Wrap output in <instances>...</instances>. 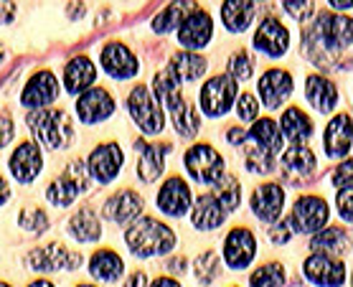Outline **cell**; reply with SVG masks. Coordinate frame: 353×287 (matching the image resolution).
<instances>
[{
    "label": "cell",
    "instance_id": "6da1fadb",
    "mask_svg": "<svg viewBox=\"0 0 353 287\" xmlns=\"http://www.w3.org/2000/svg\"><path fill=\"white\" fill-rule=\"evenodd\" d=\"M153 89H155V102L163 104L170 112V120L176 128L178 135L193 137L201 130V115L199 110L188 104L181 97V79L170 72L168 66L153 77Z\"/></svg>",
    "mask_w": 353,
    "mask_h": 287
},
{
    "label": "cell",
    "instance_id": "7a4b0ae2",
    "mask_svg": "<svg viewBox=\"0 0 353 287\" xmlns=\"http://www.w3.org/2000/svg\"><path fill=\"white\" fill-rule=\"evenodd\" d=\"M125 241L132 255L148 259V257L168 255L176 247V232L158 221L155 216H143L140 221L130 224V229L125 232Z\"/></svg>",
    "mask_w": 353,
    "mask_h": 287
},
{
    "label": "cell",
    "instance_id": "3957f363",
    "mask_svg": "<svg viewBox=\"0 0 353 287\" xmlns=\"http://www.w3.org/2000/svg\"><path fill=\"white\" fill-rule=\"evenodd\" d=\"M26 122L36 143L46 145L51 150H66L72 145L74 125L64 110H36L26 117Z\"/></svg>",
    "mask_w": 353,
    "mask_h": 287
},
{
    "label": "cell",
    "instance_id": "277c9868",
    "mask_svg": "<svg viewBox=\"0 0 353 287\" xmlns=\"http://www.w3.org/2000/svg\"><path fill=\"white\" fill-rule=\"evenodd\" d=\"M89 188V173L87 166L81 160H72L69 166L64 168V173L59 178H54L46 188V199L54 204V206H72L74 201L79 199L81 193Z\"/></svg>",
    "mask_w": 353,
    "mask_h": 287
},
{
    "label": "cell",
    "instance_id": "5b68a950",
    "mask_svg": "<svg viewBox=\"0 0 353 287\" xmlns=\"http://www.w3.org/2000/svg\"><path fill=\"white\" fill-rule=\"evenodd\" d=\"M185 170L188 176L201 186H214L219 178L224 176V158L216 148H211L209 143H196L191 145L183 155Z\"/></svg>",
    "mask_w": 353,
    "mask_h": 287
},
{
    "label": "cell",
    "instance_id": "8992f818",
    "mask_svg": "<svg viewBox=\"0 0 353 287\" xmlns=\"http://www.w3.org/2000/svg\"><path fill=\"white\" fill-rule=\"evenodd\" d=\"M128 110L130 117L135 120L143 135H158L165 128V115H163L161 104L155 102V97L150 95V89L145 84H137L128 97Z\"/></svg>",
    "mask_w": 353,
    "mask_h": 287
},
{
    "label": "cell",
    "instance_id": "52a82bcc",
    "mask_svg": "<svg viewBox=\"0 0 353 287\" xmlns=\"http://www.w3.org/2000/svg\"><path fill=\"white\" fill-rule=\"evenodd\" d=\"M313 36L318 39L325 51H348L353 41V23L348 16H338L330 10L318 13V21L313 23Z\"/></svg>",
    "mask_w": 353,
    "mask_h": 287
},
{
    "label": "cell",
    "instance_id": "ba28073f",
    "mask_svg": "<svg viewBox=\"0 0 353 287\" xmlns=\"http://www.w3.org/2000/svg\"><path fill=\"white\" fill-rule=\"evenodd\" d=\"M236 92H239V84L229 77V74H216V77H211L203 87H201V110L203 115H209V117H221L226 112L232 110L234 99H236Z\"/></svg>",
    "mask_w": 353,
    "mask_h": 287
},
{
    "label": "cell",
    "instance_id": "9c48e42d",
    "mask_svg": "<svg viewBox=\"0 0 353 287\" xmlns=\"http://www.w3.org/2000/svg\"><path fill=\"white\" fill-rule=\"evenodd\" d=\"M328 204L321 196H300L290 214V229L292 234H315L328 224Z\"/></svg>",
    "mask_w": 353,
    "mask_h": 287
},
{
    "label": "cell",
    "instance_id": "30bf717a",
    "mask_svg": "<svg viewBox=\"0 0 353 287\" xmlns=\"http://www.w3.org/2000/svg\"><path fill=\"white\" fill-rule=\"evenodd\" d=\"M84 257L79 252H69L64 244H46L26 255V267L33 272H57V270H79Z\"/></svg>",
    "mask_w": 353,
    "mask_h": 287
},
{
    "label": "cell",
    "instance_id": "8fae6325",
    "mask_svg": "<svg viewBox=\"0 0 353 287\" xmlns=\"http://www.w3.org/2000/svg\"><path fill=\"white\" fill-rule=\"evenodd\" d=\"M211 36H214V21H211V13L203 8L191 10L188 16L181 21L178 26V43L188 51H199V48L209 46Z\"/></svg>",
    "mask_w": 353,
    "mask_h": 287
},
{
    "label": "cell",
    "instance_id": "7c38bea8",
    "mask_svg": "<svg viewBox=\"0 0 353 287\" xmlns=\"http://www.w3.org/2000/svg\"><path fill=\"white\" fill-rule=\"evenodd\" d=\"M122 148L117 143H102L97 145L94 150L89 152L87 158V173L89 178H94L99 184H112L122 168Z\"/></svg>",
    "mask_w": 353,
    "mask_h": 287
},
{
    "label": "cell",
    "instance_id": "4fadbf2b",
    "mask_svg": "<svg viewBox=\"0 0 353 287\" xmlns=\"http://www.w3.org/2000/svg\"><path fill=\"white\" fill-rule=\"evenodd\" d=\"M59 97V81L54 77V72L48 69H41L28 79V84L21 92V104L28 107V110H48V104L57 102Z\"/></svg>",
    "mask_w": 353,
    "mask_h": 287
},
{
    "label": "cell",
    "instance_id": "5bb4252c",
    "mask_svg": "<svg viewBox=\"0 0 353 287\" xmlns=\"http://www.w3.org/2000/svg\"><path fill=\"white\" fill-rule=\"evenodd\" d=\"M257 257V237L244 229V226H236L226 234L224 239V259L232 270H244L254 262Z\"/></svg>",
    "mask_w": 353,
    "mask_h": 287
},
{
    "label": "cell",
    "instance_id": "9a60e30c",
    "mask_svg": "<svg viewBox=\"0 0 353 287\" xmlns=\"http://www.w3.org/2000/svg\"><path fill=\"white\" fill-rule=\"evenodd\" d=\"M303 272L318 287H343L345 282V264L328 255H310L303 262Z\"/></svg>",
    "mask_w": 353,
    "mask_h": 287
},
{
    "label": "cell",
    "instance_id": "2e32d148",
    "mask_svg": "<svg viewBox=\"0 0 353 287\" xmlns=\"http://www.w3.org/2000/svg\"><path fill=\"white\" fill-rule=\"evenodd\" d=\"M114 112V99L112 95L102 87H92L84 95H79L77 102V117L84 125H97V122H105L112 117Z\"/></svg>",
    "mask_w": 353,
    "mask_h": 287
},
{
    "label": "cell",
    "instance_id": "e0dca14e",
    "mask_svg": "<svg viewBox=\"0 0 353 287\" xmlns=\"http://www.w3.org/2000/svg\"><path fill=\"white\" fill-rule=\"evenodd\" d=\"M193 196L191 188L181 176H170L165 184L161 186L158 191V208H161L165 216H185L191 211Z\"/></svg>",
    "mask_w": 353,
    "mask_h": 287
},
{
    "label": "cell",
    "instance_id": "ac0fdd59",
    "mask_svg": "<svg viewBox=\"0 0 353 287\" xmlns=\"http://www.w3.org/2000/svg\"><path fill=\"white\" fill-rule=\"evenodd\" d=\"M249 206H252V214L257 216L259 221H267V224L277 221L282 214V206H285V188L277 184L257 186L252 191Z\"/></svg>",
    "mask_w": 353,
    "mask_h": 287
},
{
    "label": "cell",
    "instance_id": "d6986e66",
    "mask_svg": "<svg viewBox=\"0 0 353 287\" xmlns=\"http://www.w3.org/2000/svg\"><path fill=\"white\" fill-rule=\"evenodd\" d=\"M99 61L105 66V72L114 79H132L137 72H140V64H137V56L130 51L125 43L120 41H112L102 48L99 54Z\"/></svg>",
    "mask_w": 353,
    "mask_h": 287
},
{
    "label": "cell",
    "instance_id": "ffe728a7",
    "mask_svg": "<svg viewBox=\"0 0 353 287\" xmlns=\"http://www.w3.org/2000/svg\"><path fill=\"white\" fill-rule=\"evenodd\" d=\"M252 43H254L257 51L267 54L270 59H277V56H282L290 48V31L277 21V18H265V21L257 26Z\"/></svg>",
    "mask_w": 353,
    "mask_h": 287
},
{
    "label": "cell",
    "instance_id": "44dd1931",
    "mask_svg": "<svg viewBox=\"0 0 353 287\" xmlns=\"http://www.w3.org/2000/svg\"><path fill=\"white\" fill-rule=\"evenodd\" d=\"M257 89L262 104L270 107V110H277L292 95V74L285 72V69H267L262 74V79H259Z\"/></svg>",
    "mask_w": 353,
    "mask_h": 287
},
{
    "label": "cell",
    "instance_id": "7402d4cb",
    "mask_svg": "<svg viewBox=\"0 0 353 287\" xmlns=\"http://www.w3.org/2000/svg\"><path fill=\"white\" fill-rule=\"evenodd\" d=\"M145 201L140 193H135L132 188H122L114 196H110L105 204V216L110 221L120 224V226H130L137 216L143 214Z\"/></svg>",
    "mask_w": 353,
    "mask_h": 287
},
{
    "label": "cell",
    "instance_id": "603a6c76",
    "mask_svg": "<svg viewBox=\"0 0 353 287\" xmlns=\"http://www.w3.org/2000/svg\"><path fill=\"white\" fill-rule=\"evenodd\" d=\"M8 168L18 184H31V181H36L41 173V168H43L41 148L36 143H21L16 150H13V155H10Z\"/></svg>",
    "mask_w": 353,
    "mask_h": 287
},
{
    "label": "cell",
    "instance_id": "cb8c5ba5",
    "mask_svg": "<svg viewBox=\"0 0 353 287\" xmlns=\"http://www.w3.org/2000/svg\"><path fill=\"white\" fill-rule=\"evenodd\" d=\"M135 148L140 150L137 176H140L143 184H155L163 176L165 155L170 152V143H145V140H137Z\"/></svg>",
    "mask_w": 353,
    "mask_h": 287
},
{
    "label": "cell",
    "instance_id": "d4e9b609",
    "mask_svg": "<svg viewBox=\"0 0 353 287\" xmlns=\"http://www.w3.org/2000/svg\"><path fill=\"white\" fill-rule=\"evenodd\" d=\"M226 208L221 206V201L214 193H201L196 204H191V224L201 232H211L219 229L226 219Z\"/></svg>",
    "mask_w": 353,
    "mask_h": 287
},
{
    "label": "cell",
    "instance_id": "484cf974",
    "mask_svg": "<svg viewBox=\"0 0 353 287\" xmlns=\"http://www.w3.org/2000/svg\"><path fill=\"white\" fill-rule=\"evenodd\" d=\"M323 143L330 158H345L351 152V115L348 112H341L328 122Z\"/></svg>",
    "mask_w": 353,
    "mask_h": 287
},
{
    "label": "cell",
    "instance_id": "4316f807",
    "mask_svg": "<svg viewBox=\"0 0 353 287\" xmlns=\"http://www.w3.org/2000/svg\"><path fill=\"white\" fill-rule=\"evenodd\" d=\"M97 66L89 56H74L64 69V87L69 95H84L87 89L94 87Z\"/></svg>",
    "mask_w": 353,
    "mask_h": 287
},
{
    "label": "cell",
    "instance_id": "83f0119b",
    "mask_svg": "<svg viewBox=\"0 0 353 287\" xmlns=\"http://www.w3.org/2000/svg\"><path fill=\"white\" fill-rule=\"evenodd\" d=\"M282 173L292 181H303L315 170L318 160H315V152L307 148V145H290L288 150L282 152Z\"/></svg>",
    "mask_w": 353,
    "mask_h": 287
},
{
    "label": "cell",
    "instance_id": "f1b7e54d",
    "mask_svg": "<svg viewBox=\"0 0 353 287\" xmlns=\"http://www.w3.org/2000/svg\"><path fill=\"white\" fill-rule=\"evenodd\" d=\"M348 247H351V234L345 226H323L321 232H315L313 239H310L313 255L336 257L348 252Z\"/></svg>",
    "mask_w": 353,
    "mask_h": 287
},
{
    "label": "cell",
    "instance_id": "f546056e",
    "mask_svg": "<svg viewBox=\"0 0 353 287\" xmlns=\"http://www.w3.org/2000/svg\"><path fill=\"white\" fill-rule=\"evenodd\" d=\"M305 97L318 112H333L338 104V87L323 74H310L305 79Z\"/></svg>",
    "mask_w": 353,
    "mask_h": 287
},
{
    "label": "cell",
    "instance_id": "4dcf8cb0",
    "mask_svg": "<svg viewBox=\"0 0 353 287\" xmlns=\"http://www.w3.org/2000/svg\"><path fill=\"white\" fill-rule=\"evenodd\" d=\"M277 128H280V132L288 137L292 145H303L307 137L313 135V120H310L300 107H288V110L282 112Z\"/></svg>",
    "mask_w": 353,
    "mask_h": 287
},
{
    "label": "cell",
    "instance_id": "1f68e13d",
    "mask_svg": "<svg viewBox=\"0 0 353 287\" xmlns=\"http://www.w3.org/2000/svg\"><path fill=\"white\" fill-rule=\"evenodd\" d=\"M254 16H257V3L252 0H226L221 6V21L232 33L247 31Z\"/></svg>",
    "mask_w": 353,
    "mask_h": 287
},
{
    "label": "cell",
    "instance_id": "d6a6232c",
    "mask_svg": "<svg viewBox=\"0 0 353 287\" xmlns=\"http://www.w3.org/2000/svg\"><path fill=\"white\" fill-rule=\"evenodd\" d=\"M122 272H125V262H122V257L117 252H112V249H99L89 259V275L94 279L114 282V279L122 277Z\"/></svg>",
    "mask_w": 353,
    "mask_h": 287
},
{
    "label": "cell",
    "instance_id": "836d02e7",
    "mask_svg": "<svg viewBox=\"0 0 353 287\" xmlns=\"http://www.w3.org/2000/svg\"><path fill=\"white\" fill-rule=\"evenodd\" d=\"M247 135L249 143H254L257 148L270 152V155H277L282 150V132L272 117H257Z\"/></svg>",
    "mask_w": 353,
    "mask_h": 287
},
{
    "label": "cell",
    "instance_id": "e575fe53",
    "mask_svg": "<svg viewBox=\"0 0 353 287\" xmlns=\"http://www.w3.org/2000/svg\"><path fill=\"white\" fill-rule=\"evenodd\" d=\"M69 234H72L77 241H81V244H89V241L99 239V237H102V226H99V219H97L94 208L81 206L79 211L69 219Z\"/></svg>",
    "mask_w": 353,
    "mask_h": 287
},
{
    "label": "cell",
    "instance_id": "d590c367",
    "mask_svg": "<svg viewBox=\"0 0 353 287\" xmlns=\"http://www.w3.org/2000/svg\"><path fill=\"white\" fill-rule=\"evenodd\" d=\"M206 59L199 54H193V51H178L173 59H170L168 69L176 74L181 81H196L201 79L203 74H206Z\"/></svg>",
    "mask_w": 353,
    "mask_h": 287
},
{
    "label": "cell",
    "instance_id": "8d00e7d4",
    "mask_svg": "<svg viewBox=\"0 0 353 287\" xmlns=\"http://www.w3.org/2000/svg\"><path fill=\"white\" fill-rule=\"evenodd\" d=\"M196 8H199L196 3H168V6H165V8L153 18V31L155 33L173 31V28L181 26V21H183V18Z\"/></svg>",
    "mask_w": 353,
    "mask_h": 287
},
{
    "label": "cell",
    "instance_id": "74e56055",
    "mask_svg": "<svg viewBox=\"0 0 353 287\" xmlns=\"http://www.w3.org/2000/svg\"><path fill=\"white\" fill-rule=\"evenodd\" d=\"M211 193L221 201V206L226 208V214H229V211H234V208H239L241 186H239V181H236V176H229V173H224V176L214 184V191H211Z\"/></svg>",
    "mask_w": 353,
    "mask_h": 287
},
{
    "label": "cell",
    "instance_id": "f35d334b",
    "mask_svg": "<svg viewBox=\"0 0 353 287\" xmlns=\"http://www.w3.org/2000/svg\"><path fill=\"white\" fill-rule=\"evenodd\" d=\"M285 285V270L280 262L262 264L249 275V287H282Z\"/></svg>",
    "mask_w": 353,
    "mask_h": 287
},
{
    "label": "cell",
    "instance_id": "ab89813d",
    "mask_svg": "<svg viewBox=\"0 0 353 287\" xmlns=\"http://www.w3.org/2000/svg\"><path fill=\"white\" fill-rule=\"evenodd\" d=\"M219 270H221V257L216 252H203V255L196 257V264H193V272H196V279H199L203 287H209L214 279L219 277Z\"/></svg>",
    "mask_w": 353,
    "mask_h": 287
},
{
    "label": "cell",
    "instance_id": "60d3db41",
    "mask_svg": "<svg viewBox=\"0 0 353 287\" xmlns=\"http://www.w3.org/2000/svg\"><path fill=\"white\" fill-rule=\"evenodd\" d=\"M244 155H247V168L254 173H272L274 170V155L257 148L254 143H244Z\"/></svg>",
    "mask_w": 353,
    "mask_h": 287
},
{
    "label": "cell",
    "instance_id": "b9f144b4",
    "mask_svg": "<svg viewBox=\"0 0 353 287\" xmlns=\"http://www.w3.org/2000/svg\"><path fill=\"white\" fill-rule=\"evenodd\" d=\"M226 69H229V77H232L234 81H244L254 74V61H252V56H249L247 51L239 48V51H234V54L229 56Z\"/></svg>",
    "mask_w": 353,
    "mask_h": 287
},
{
    "label": "cell",
    "instance_id": "7bdbcfd3",
    "mask_svg": "<svg viewBox=\"0 0 353 287\" xmlns=\"http://www.w3.org/2000/svg\"><path fill=\"white\" fill-rule=\"evenodd\" d=\"M18 224L23 226L26 232L43 234L48 229V214L39 206H28V208H23V211H21V216H18Z\"/></svg>",
    "mask_w": 353,
    "mask_h": 287
},
{
    "label": "cell",
    "instance_id": "ee69618b",
    "mask_svg": "<svg viewBox=\"0 0 353 287\" xmlns=\"http://www.w3.org/2000/svg\"><path fill=\"white\" fill-rule=\"evenodd\" d=\"M236 115H239L244 122H252L259 117V102L254 95H241L236 99Z\"/></svg>",
    "mask_w": 353,
    "mask_h": 287
},
{
    "label": "cell",
    "instance_id": "f6af8a7d",
    "mask_svg": "<svg viewBox=\"0 0 353 287\" xmlns=\"http://www.w3.org/2000/svg\"><path fill=\"white\" fill-rule=\"evenodd\" d=\"M282 8L288 16H292L295 21H307L310 16H315V3L310 0H303V3H295V0H285Z\"/></svg>",
    "mask_w": 353,
    "mask_h": 287
},
{
    "label": "cell",
    "instance_id": "bcb514c9",
    "mask_svg": "<svg viewBox=\"0 0 353 287\" xmlns=\"http://www.w3.org/2000/svg\"><path fill=\"white\" fill-rule=\"evenodd\" d=\"M351 199H353V186H345V188H338V196H336V204H338V214L343 216V221H351Z\"/></svg>",
    "mask_w": 353,
    "mask_h": 287
},
{
    "label": "cell",
    "instance_id": "7dc6e473",
    "mask_svg": "<svg viewBox=\"0 0 353 287\" xmlns=\"http://www.w3.org/2000/svg\"><path fill=\"white\" fill-rule=\"evenodd\" d=\"M333 184H336V188L353 186V163L351 160H343V163L333 170Z\"/></svg>",
    "mask_w": 353,
    "mask_h": 287
},
{
    "label": "cell",
    "instance_id": "c3c4849f",
    "mask_svg": "<svg viewBox=\"0 0 353 287\" xmlns=\"http://www.w3.org/2000/svg\"><path fill=\"white\" fill-rule=\"evenodd\" d=\"M13 135H16L13 117H10L8 112H0V148H6L13 140Z\"/></svg>",
    "mask_w": 353,
    "mask_h": 287
},
{
    "label": "cell",
    "instance_id": "681fc988",
    "mask_svg": "<svg viewBox=\"0 0 353 287\" xmlns=\"http://www.w3.org/2000/svg\"><path fill=\"white\" fill-rule=\"evenodd\" d=\"M270 239L274 241V244H288L290 239H292V229H290V221L285 219V221L280 224H272L270 226Z\"/></svg>",
    "mask_w": 353,
    "mask_h": 287
},
{
    "label": "cell",
    "instance_id": "f907efd6",
    "mask_svg": "<svg viewBox=\"0 0 353 287\" xmlns=\"http://www.w3.org/2000/svg\"><path fill=\"white\" fill-rule=\"evenodd\" d=\"M13 18H16V6L13 3H0V26L13 23Z\"/></svg>",
    "mask_w": 353,
    "mask_h": 287
},
{
    "label": "cell",
    "instance_id": "816d5d0a",
    "mask_svg": "<svg viewBox=\"0 0 353 287\" xmlns=\"http://www.w3.org/2000/svg\"><path fill=\"white\" fill-rule=\"evenodd\" d=\"M226 140L232 145H244L249 140V135H247V130H241V128H232L229 132H226Z\"/></svg>",
    "mask_w": 353,
    "mask_h": 287
},
{
    "label": "cell",
    "instance_id": "f5cc1de1",
    "mask_svg": "<svg viewBox=\"0 0 353 287\" xmlns=\"http://www.w3.org/2000/svg\"><path fill=\"white\" fill-rule=\"evenodd\" d=\"M125 287H148V277H145V272H132L125 282Z\"/></svg>",
    "mask_w": 353,
    "mask_h": 287
},
{
    "label": "cell",
    "instance_id": "db71d44e",
    "mask_svg": "<svg viewBox=\"0 0 353 287\" xmlns=\"http://www.w3.org/2000/svg\"><path fill=\"white\" fill-rule=\"evenodd\" d=\"M10 199V186H8V181L0 176V206L6 204V201Z\"/></svg>",
    "mask_w": 353,
    "mask_h": 287
},
{
    "label": "cell",
    "instance_id": "11a10c76",
    "mask_svg": "<svg viewBox=\"0 0 353 287\" xmlns=\"http://www.w3.org/2000/svg\"><path fill=\"white\" fill-rule=\"evenodd\" d=\"M165 267H168L170 272H183L185 270V259H183V257H176V259H170Z\"/></svg>",
    "mask_w": 353,
    "mask_h": 287
},
{
    "label": "cell",
    "instance_id": "9f6ffc18",
    "mask_svg": "<svg viewBox=\"0 0 353 287\" xmlns=\"http://www.w3.org/2000/svg\"><path fill=\"white\" fill-rule=\"evenodd\" d=\"M150 287H181V285H178V279H173V277H158Z\"/></svg>",
    "mask_w": 353,
    "mask_h": 287
},
{
    "label": "cell",
    "instance_id": "6f0895ef",
    "mask_svg": "<svg viewBox=\"0 0 353 287\" xmlns=\"http://www.w3.org/2000/svg\"><path fill=\"white\" fill-rule=\"evenodd\" d=\"M330 8L333 10H351V3H348V0H341V3L333 0V3H330Z\"/></svg>",
    "mask_w": 353,
    "mask_h": 287
},
{
    "label": "cell",
    "instance_id": "680465c9",
    "mask_svg": "<svg viewBox=\"0 0 353 287\" xmlns=\"http://www.w3.org/2000/svg\"><path fill=\"white\" fill-rule=\"evenodd\" d=\"M28 287H54V285H51L48 279H33V282Z\"/></svg>",
    "mask_w": 353,
    "mask_h": 287
},
{
    "label": "cell",
    "instance_id": "91938a15",
    "mask_svg": "<svg viewBox=\"0 0 353 287\" xmlns=\"http://www.w3.org/2000/svg\"><path fill=\"white\" fill-rule=\"evenodd\" d=\"M3 56H6V48H3V43H0V61H3Z\"/></svg>",
    "mask_w": 353,
    "mask_h": 287
},
{
    "label": "cell",
    "instance_id": "94428289",
    "mask_svg": "<svg viewBox=\"0 0 353 287\" xmlns=\"http://www.w3.org/2000/svg\"><path fill=\"white\" fill-rule=\"evenodd\" d=\"M0 287H13V285H8V282H0Z\"/></svg>",
    "mask_w": 353,
    "mask_h": 287
},
{
    "label": "cell",
    "instance_id": "6125c7cd",
    "mask_svg": "<svg viewBox=\"0 0 353 287\" xmlns=\"http://www.w3.org/2000/svg\"><path fill=\"white\" fill-rule=\"evenodd\" d=\"M77 287H94V285H77Z\"/></svg>",
    "mask_w": 353,
    "mask_h": 287
}]
</instances>
